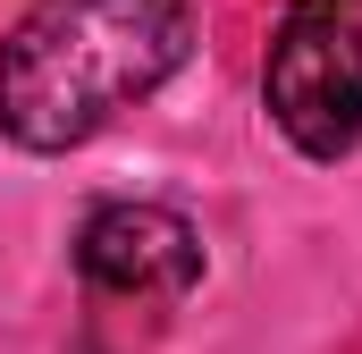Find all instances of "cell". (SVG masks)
<instances>
[{"mask_svg": "<svg viewBox=\"0 0 362 354\" xmlns=\"http://www.w3.org/2000/svg\"><path fill=\"white\" fill-rule=\"evenodd\" d=\"M185 51V0H34L0 42V135L17 152H76L169 85Z\"/></svg>", "mask_w": 362, "mask_h": 354, "instance_id": "cell-1", "label": "cell"}, {"mask_svg": "<svg viewBox=\"0 0 362 354\" xmlns=\"http://www.w3.org/2000/svg\"><path fill=\"white\" fill-rule=\"evenodd\" d=\"M262 101L303 161L362 144V0H286L262 59Z\"/></svg>", "mask_w": 362, "mask_h": 354, "instance_id": "cell-2", "label": "cell"}, {"mask_svg": "<svg viewBox=\"0 0 362 354\" xmlns=\"http://www.w3.org/2000/svg\"><path fill=\"white\" fill-rule=\"evenodd\" d=\"M76 270L118 304H185L202 287V236L169 202H93L76 228Z\"/></svg>", "mask_w": 362, "mask_h": 354, "instance_id": "cell-3", "label": "cell"}]
</instances>
